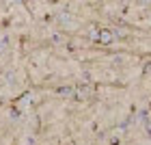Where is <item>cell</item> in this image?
Masks as SVG:
<instances>
[{
	"instance_id": "obj_1",
	"label": "cell",
	"mask_w": 151,
	"mask_h": 145,
	"mask_svg": "<svg viewBox=\"0 0 151 145\" xmlns=\"http://www.w3.org/2000/svg\"><path fill=\"white\" fill-rule=\"evenodd\" d=\"M88 93H91V87H88V85H78L73 89L71 95H76L78 100H84V98H88Z\"/></svg>"
},
{
	"instance_id": "obj_4",
	"label": "cell",
	"mask_w": 151,
	"mask_h": 145,
	"mask_svg": "<svg viewBox=\"0 0 151 145\" xmlns=\"http://www.w3.org/2000/svg\"><path fill=\"white\" fill-rule=\"evenodd\" d=\"M145 74H151V61H149V63L145 65Z\"/></svg>"
},
{
	"instance_id": "obj_3",
	"label": "cell",
	"mask_w": 151,
	"mask_h": 145,
	"mask_svg": "<svg viewBox=\"0 0 151 145\" xmlns=\"http://www.w3.org/2000/svg\"><path fill=\"white\" fill-rule=\"evenodd\" d=\"M73 93V89H69V87H60L58 89V95H71Z\"/></svg>"
},
{
	"instance_id": "obj_2",
	"label": "cell",
	"mask_w": 151,
	"mask_h": 145,
	"mask_svg": "<svg viewBox=\"0 0 151 145\" xmlns=\"http://www.w3.org/2000/svg\"><path fill=\"white\" fill-rule=\"evenodd\" d=\"M99 41H101V44H112V33L106 30V28H101L99 30Z\"/></svg>"
}]
</instances>
